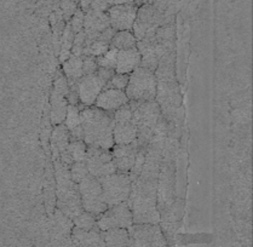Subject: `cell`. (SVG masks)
Wrapping results in <instances>:
<instances>
[{
    "instance_id": "obj_34",
    "label": "cell",
    "mask_w": 253,
    "mask_h": 247,
    "mask_svg": "<svg viewBox=\"0 0 253 247\" xmlns=\"http://www.w3.org/2000/svg\"><path fill=\"white\" fill-rule=\"evenodd\" d=\"M69 172H71L72 179L77 184H79L83 179L86 178V177L90 174L85 163H73L72 165L69 166Z\"/></svg>"
},
{
    "instance_id": "obj_5",
    "label": "cell",
    "mask_w": 253,
    "mask_h": 247,
    "mask_svg": "<svg viewBox=\"0 0 253 247\" xmlns=\"http://www.w3.org/2000/svg\"><path fill=\"white\" fill-rule=\"evenodd\" d=\"M132 109L133 124L137 130V144L139 148H147L161 115L160 107L155 101L128 102Z\"/></svg>"
},
{
    "instance_id": "obj_24",
    "label": "cell",
    "mask_w": 253,
    "mask_h": 247,
    "mask_svg": "<svg viewBox=\"0 0 253 247\" xmlns=\"http://www.w3.org/2000/svg\"><path fill=\"white\" fill-rule=\"evenodd\" d=\"M68 101L61 93L51 91L50 96V123L52 126L64 124L68 111Z\"/></svg>"
},
{
    "instance_id": "obj_41",
    "label": "cell",
    "mask_w": 253,
    "mask_h": 247,
    "mask_svg": "<svg viewBox=\"0 0 253 247\" xmlns=\"http://www.w3.org/2000/svg\"><path fill=\"white\" fill-rule=\"evenodd\" d=\"M84 47H85V33H84V31H83V32H80V33L75 34L71 55L83 56Z\"/></svg>"
},
{
    "instance_id": "obj_22",
    "label": "cell",
    "mask_w": 253,
    "mask_h": 247,
    "mask_svg": "<svg viewBox=\"0 0 253 247\" xmlns=\"http://www.w3.org/2000/svg\"><path fill=\"white\" fill-rule=\"evenodd\" d=\"M141 53L136 47L118 51L115 73L131 74L136 68L141 66Z\"/></svg>"
},
{
    "instance_id": "obj_19",
    "label": "cell",
    "mask_w": 253,
    "mask_h": 247,
    "mask_svg": "<svg viewBox=\"0 0 253 247\" xmlns=\"http://www.w3.org/2000/svg\"><path fill=\"white\" fill-rule=\"evenodd\" d=\"M138 150L139 146L137 142L130 144H114V147L110 149V153H112L113 163L117 168V172L130 173Z\"/></svg>"
},
{
    "instance_id": "obj_31",
    "label": "cell",
    "mask_w": 253,
    "mask_h": 247,
    "mask_svg": "<svg viewBox=\"0 0 253 247\" xmlns=\"http://www.w3.org/2000/svg\"><path fill=\"white\" fill-rule=\"evenodd\" d=\"M73 224H74L75 228H79V229L83 230L98 229V227H97V217L86 211H83L79 216L75 217L73 219Z\"/></svg>"
},
{
    "instance_id": "obj_26",
    "label": "cell",
    "mask_w": 253,
    "mask_h": 247,
    "mask_svg": "<svg viewBox=\"0 0 253 247\" xmlns=\"http://www.w3.org/2000/svg\"><path fill=\"white\" fill-rule=\"evenodd\" d=\"M64 125L71 133V141H84L82 120H80V108L77 106H68Z\"/></svg>"
},
{
    "instance_id": "obj_18",
    "label": "cell",
    "mask_w": 253,
    "mask_h": 247,
    "mask_svg": "<svg viewBox=\"0 0 253 247\" xmlns=\"http://www.w3.org/2000/svg\"><path fill=\"white\" fill-rule=\"evenodd\" d=\"M110 27L109 16L107 12H96L88 9L85 12L84 33H85V47L92 44L98 39V36L103 31Z\"/></svg>"
},
{
    "instance_id": "obj_40",
    "label": "cell",
    "mask_w": 253,
    "mask_h": 247,
    "mask_svg": "<svg viewBox=\"0 0 253 247\" xmlns=\"http://www.w3.org/2000/svg\"><path fill=\"white\" fill-rule=\"evenodd\" d=\"M78 7H79V5L75 1H73V0H60V9L62 15H63V20L66 22L71 21L72 16L77 11Z\"/></svg>"
},
{
    "instance_id": "obj_39",
    "label": "cell",
    "mask_w": 253,
    "mask_h": 247,
    "mask_svg": "<svg viewBox=\"0 0 253 247\" xmlns=\"http://www.w3.org/2000/svg\"><path fill=\"white\" fill-rule=\"evenodd\" d=\"M84 21H85V12L83 11L80 7H78V10L75 11L74 15L72 16L71 21H69V25H71L72 31L74 32V34L80 33V32L84 31Z\"/></svg>"
},
{
    "instance_id": "obj_38",
    "label": "cell",
    "mask_w": 253,
    "mask_h": 247,
    "mask_svg": "<svg viewBox=\"0 0 253 247\" xmlns=\"http://www.w3.org/2000/svg\"><path fill=\"white\" fill-rule=\"evenodd\" d=\"M55 221L56 225H57L58 230H61L62 233H72L73 228H74V224H73L72 219H69L68 217L64 216L63 213L60 210L55 211Z\"/></svg>"
},
{
    "instance_id": "obj_13",
    "label": "cell",
    "mask_w": 253,
    "mask_h": 247,
    "mask_svg": "<svg viewBox=\"0 0 253 247\" xmlns=\"http://www.w3.org/2000/svg\"><path fill=\"white\" fill-rule=\"evenodd\" d=\"M127 230L133 247H169L159 224H133Z\"/></svg>"
},
{
    "instance_id": "obj_12",
    "label": "cell",
    "mask_w": 253,
    "mask_h": 247,
    "mask_svg": "<svg viewBox=\"0 0 253 247\" xmlns=\"http://www.w3.org/2000/svg\"><path fill=\"white\" fill-rule=\"evenodd\" d=\"M132 225V213L127 203L108 207L97 217V227L101 232L112 229H130Z\"/></svg>"
},
{
    "instance_id": "obj_32",
    "label": "cell",
    "mask_w": 253,
    "mask_h": 247,
    "mask_svg": "<svg viewBox=\"0 0 253 247\" xmlns=\"http://www.w3.org/2000/svg\"><path fill=\"white\" fill-rule=\"evenodd\" d=\"M110 49V45L108 42L101 41V40H95L91 45L84 47V52L83 56H92V57H99V56L104 55Z\"/></svg>"
},
{
    "instance_id": "obj_47",
    "label": "cell",
    "mask_w": 253,
    "mask_h": 247,
    "mask_svg": "<svg viewBox=\"0 0 253 247\" xmlns=\"http://www.w3.org/2000/svg\"><path fill=\"white\" fill-rule=\"evenodd\" d=\"M134 0H114V5L119 4H133Z\"/></svg>"
},
{
    "instance_id": "obj_27",
    "label": "cell",
    "mask_w": 253,
    "mask_h": 247,
    "mask_svg": "<svg viewBox=\"0 0 253 247\" xmlns=\"http://www.w3.org/2000/svg\"><path fill=\"white\" fill-rule=\"evenodd\" d=\"M102 233L107 247H133L132 239L127 229H112Z\"/></svg>"
},
{
    "instance_id": "obj_25",
    "label": "cell",
    "mask_w": 253,
    "mask_h": 247,
    "mask_svg": "<svg viewBox=\"0 0 253 247\" xmlns=\"http://www.w3.org/2000/svg\"><path fill=\"white\" fill-rule=\"evenodd\" d=\"M61 71L68 80L69 88H78V82L84 75L83 72V57L82 56L71 55L68 60L62 63Z\"/></svg>"
},
{
    "instance_id": "obj_4",
    "label": "cell",
    "mask_w": 253,
    "mask_h": 247,
    "mask_svg": "<svg viewBox=\"0 0 253 247\" xmlns=\"http://www.w3.org/2000/svg\"><path fill=\"white\" fill-rule=\"evenodd\" d=\"M53 173L56 181V206L64 216L69 219H74L79 216L84 208L82 205L79 187L72 179L68 166L62 161L55 160L53 163Z\"/></svg>"
},
{
    "instance_id": "obj_48",
    "label": "cell",
    "mask_w": 253,
    "mask_h": 247,
    "mask_svg": "<svg viewBox=\"0 0 253 247\" xmlns=\"http://www.w3.org/2000/svg\"><path fill=\"white\" fill-rule=\"evenodd\" d=\"M106 1L108 2L110 6H112V5H114V0H106Z\"/></svg>"
},
{
    "instance_id": "obj_7",
    "label": "cell",
    "mask_w": 253,
    "mask_h": 247,
    "mask_svg": "<svg viewBox=\"0 0 253 247\" xmlns=\"http://www.w3.org/2000/svg\"><path fill=\"white\" fill-rule=\"evenodd\" d=\"M174 199H176V160L161 159L157 189L159 212L169 207Z\"/></svg>"
},
{
    "instance_id": "obj_10",
    "label": "cell",
    "mask_w": 253,
    "mask_h": 247,
    "mask_svg": "<svg viewBox=\"0 0 253 247\" xmlns=\"http://www.w3.org/2000/svg\"><path fill=\"white\" fill-rule=\"evenodd\" d=\"M163 16L164 13L158 11L149 2L139 6L132 27V33L137 41L144 38L154 37L163 22Z\"/></svg>"
},
{
    "instance_id": "obj_29",
    "label": "cell",
    "mask_w": 253,
    "mask_h": 247,
    "mask_svg": "<svg viewBox=\"0 0 253 247\" xmlns=\"http://www.w3.org/2000/svg\"><path fill=\"white\" fill-rule=\"evenodd\" d=\"M74 32L72 31L71 25L69 22H67L66 27H64L63 34L61 38V49H60V55H58V62L63 63L64 61L68 60V57L71 56L73 42H74Z\"/></svg>"
},
{
    "instance_id": "obj_44",
    "label": "cell",
    "mask_w": 253,
    "mask_h": 247,
    "mask_svg": "<svg viewBox=\"0 0 253 247\" xmlns=\"http://www.w3.org/2000/svg\"><path fill=\"white\" fill-rule=\"evenodd\" d=\"M96 74L98 75L99 79H101L102 82H103L104 84L107 85V82H108L109 80L112 79L113 75L115 74V71H114V69H109V68H101V67H98V69H97Z\"/></svg>"
},
{
    "instance_id": "obj_20",
    "label": "cell",
    "mask_w": 253,
    "mask_h": 247,
    "mask_svg": "<svg viewBox=\"0 0 253 247\" xmlns=\"http://www.w3.org/2000/svg\"><path fill=\"white\" fill-rule=\"evenodd\" d=\"M128 102L130 101H128L125 91L117 90V88H103L93 106L104 112L114 113L117 109L127 104Z\"/></svg>"
},
{
    "instance_id": "obj_16",
    "label": "cell",
    "mask_w": 253,
    "mask_h": 247,
    "mask_svg": "<svg viewBox=\"0 0 253 247\" xmlns=\"http://www.w3.org/2000/svg\"><path fill=\"white\" fill-rule=\"evenodd\" d=\"M137 10H138V6H136L134 4L112 5L108 9V11H107L109 16L110 27L115 32H132V27L137 16Z\"/></svg>"
},
{
    "instance_id": "obj_23",
    "label": "cell",
    "mask_w": 253,
    "mask_h": 247,
    "mask_svg": "<svg viewBox=\"0 0 253 247\" xmlns=\"http://www.w3.org/2000/svg\"><path fill=\"white\" fill-rule=\"evenodd\" d=\"M51 153L53 155V160L60 159L61 154H64L68 149L69 142H71V133L64 124L53 126L51 131Z\"/></svg>"
},
{
    "instance_id": "obj_3",
    "label": "cell",
    "mask_w": 253,
    "mask_h": 247,
    "mask_svg": "<svg viewBox=\"0 0 253 247\" xmlns=\"http://www.w3.org/2000/svg\"><path fill=\"white\" fill-rule=\"evenodd\" d=\"M158 181L137 178L132 182L127 205L132 213L133 224H159L160 212L157 201Z\"/></svg>"
},
{
    "instance_id": "obj_42",
    "label": "cell",
    "mask_w": 253,
    "mask_h": 247,
    "mask_svg": "<svg viewBox=\"0 0 253 247\" xmlns=\"http://www.w3.org/2000/svg\"><path fill=\"white\" fill-rule=\"evenodd\" d=\"M83 57V72L84 75L95 74L98 69V64H97L96 57L92 56H82Z\"/></svg>"
},
{
    "instance_id": "obj_35",
    "label": "cell",
    "mask_w": 253,
    "mask_h": 247,
    "mask_svg": "<svg viewBox=\"0 0 253 247\" xmlns=\"http://www.w3.org/2000/svg\"><path fill=\"white\" fill-rule=\"evenodd\" d=\"M53 91H56L57 93H61L64 97H67L69 93L68 80H67L66 75L63 74V72L61 69L56 72L55 79H53Z\"/></svg>"
},
{
    "instance_id": "obj_21",
    "label": "cell",
    "mask_w": 253,
    "mask_h": 247,
    "mask_svg": "<svg viewBox=\"0 0 253 247\" xmlns=\"http://www.w3.org/2000/svg\"><path fill=\"white\" fill-rule=\"evenodd\" d=\"M72 240L77 247H107L103 233L99 229L83 230L79 228H73Z\"/></svg>"
},
{
    "instance_id": "obj_28",
    "label": "cell",
    "mask_w": 253,
    "mask_h": 247,
    "mask_svg": "<svg viewBox=\"0 0 253 247\" xmlns=\"http://www.w3.org/2000/svg\"><path fill=\"white\" fill-rule=\"evenodd\" d=\"M137 46V40L131 31H119L115 32L112 41H110V47L120 50H127L131 47Z\"/></svg>"
},
{
    "instance_id": "obj_37",
    "label": "cell",
    "mask_w": 253,
    "mask_h": 247,
    "mask_svg": "<svg viewBox=\"0 0 253 247\" xmlns=\"http://www.w3.org/2000/svg\"><path fill=\"white\" fill-rule=\"evenodd\" d=\"M144 159H145V148H139L132 168H131L130 173H128V176H130L131 178V182L136 181V179L138 178L139 174H141L142 168H143V165H144Z\"/></svg>"
},
{
    "instance_id": "obj_36",
    "label": "cell",
    "mask_w": 253,
    "mask_h": 247,
    "mask_svg": "<svg viewBox=\"0 0 253 247\" xmlns=\"http://www.w3.org/2000/svg\"><path fill=\"white\" fill-rule=\"evenodd\" d=\"M128 79H130V74L115 73L112 77V79L107 82L104 88H117V90L125 91L126 87H127Z\"/></svg>"
},
{
    "instance_id": "obj_46",
    "label": "cell",
    "mask_w": 253,
    "mask_h": 247,
    "mask_svg": "<svg viewBox=\"0 0 253 247\" xmlns=\"http://www.w3.org/2000/svg\"><path fill=\"white\" fill-rule=\"evenodd\" d=\"M91 2H92V0H79V7L83 10V11L86 12L88 9H90Z\"/></svg>"
},
{
    "instance_id": "obj_30",
    "label": "cell",
    "mask_w": 253,
    "mask_h": 247,
    "mask_svg": "<svg viewBox=\"0 0 253 247\" xmlns=\"http://www.w3.org/2000/svg\"><path fill=\"white\" fill-rule=\"evenodd\" d=\"M67 153L72 158L73 163H85L87 146L84 141H71Z\"/></svg>"
},
{
    "instance_id": "obj_11",
    "label": "cell",
    "mask_w": 253,
    "mask_h": 247,
    "mask_svg": "<svg viewBox=\"0 0 253 247\" xmlns=\"http://www.w3.org/2000/svg\"><path fill=\"white\" fill-rule=\"evenodd\" d=\"M114 128H113V139L114 144H130L136 142L137 130L133 124L132 109L130 104H125L121 108L113 113Z\"/></svg>"
},
{
    "instance_id": "obj_17",
    "label": "cell",
    "mask_w": 253,
    "mask_h": 247,
    "mask_svg": "<svg viewBox=\"0 0 253 247\" xmlns=\"http://www.w3.org/2000/svg\"><path fill=\"white\" fill-rule=\"evenodd\" d=\"M104 86L106 84L99 79L96 73L83 75L78 82V95H79L80 103L84 107H92Z\"/></svg>"
},
{
    "instance_id": "obj_43",
    "label": "cell",
    "mask_w": 253,
    "mask_h": 247,
    "mask_svg": "<svg viewBox=\"0 0 253 247\" xmlns=\"http://www.w3.org/2000/svg\"><path fill=\"white\" fill-rule=\"evenodd\" d=\"M109 7L110 5L106 0H92V2L90 5V9L96 12H107Z\"/></svg>"
},
{
    "instance_id": "obj_15",
    "label": "cell",
    "mask_w": 253,
    "mask_h": 247,
    "mask_svg": "<svg viewBox=\"0 0 253 247\" xmlns=\"http://www.w3.org/2000/svg\"><path fill=\"white\" fill-rule=\"evenodd\" d=\"M183 213H184V200L176 198L173 203L160 212V225L169 245L173 244L174 236L177 234L179 225H181Z\"/></svg>"
},
{
    "instance_id": "obj_33",
    "label": "cell",
    "mask_w": 253,
    "mask_h": 247,
    "mask_svg": "<svg viewBox=\"0 0 253 247\" xmlns=\"http://www.w3.org/2000/svg\"><path fill=\"white\" fill-rule=\"evenodd\" d=\"M117 56H118V50L110 47L104 55L99 56V57H96L97 64H98V67H101V68H109V69H114L115 71V66H117Z\"/></svg>"
},
{
    "instance_id": "obj_6",
    "label": "cell",
    "mask_w": 253,
    "mask_h": 247,
    "mask_svg": "<svg viewBox=\"0 0 253 247\" xmlns=\"http://www.w3.org/2000/svg\"><path fill=\"white\" fill-rule=\"evenodd\" d=\"M125 93L128 101H155V97H157V78H155L154 72L142 66L134 69L130 74Z\"/></svg>"
},
{
    "instance_id": "obj_1",
    "label": "cell",
    "mask_w": 253,
    "mask_h": 247,
    "mask_svg": "<svg viewBox=\"0 0 253 247\" xmlns=\"http://www.w3.org/2000/svg\"><path fill=\"white\" fill-rule=\"evenodd\" d=\"M176 50L164 56L155 69L157 78V97L161 115L168 120L169 126L179 130L183 122L182 95L174 72Z\"/></svg>"
},
{
    "instance_id": "obj_45",
    "label": "cell",
    "mask_w": 253,
    "mask_h": 247,
    "mask_svg": "<svg viewBox=\"0 0 253 247\" xmlns=\"http://www.w3.org/2000/svg\"><path fill=\"white\" fill-rule=\"evenodd\" d=\"M114 34H115V31L112 28V27H109V28H107L106 31H103L101 34H99L98 40H101V41H104V42H108L110 45V41H112Z\"/></svg>"
},
{
    "instance_id": "obj_14",
    "label": "cell",
    "mask_w": 253,
    "mask_h": 247,
    "mask_svg": "<svg viewBox=\"0 0 253 247\" xmlns=\"http://www.w3.org/2000/svg\"><path fill=\"white\" fill-rule=\"evenodd\" d=\"M85 164L87 166L88 173L98 179L117 172V168L113 163L112 153L107 149L87 147Z\"/></svg>"
},
{
    "instance_id": "obj_2",
    "label": "cell",
    "mask_w": 253,
    "mask_h": 247,
    "mask_svg": "<svg viewBox=\"0 0 253 247\" xmlns=\"http://www.w3.org/2000/svg\"><path fill=\"white\" fill-rule=\"evenodd\" d=\"M80 108V120H82L84 142L87 147H97V148L110 150L114 147L113 139V128H114V119L113 113L104 112L102 109L92 107Z\"/></svg>"
},
{
    "instance_id": "obj_9",
    "label": "cell",
    "mask_w": 253,
    "mask_h": 247,
    "mask_svg": "<svg viewBox=\"0 0 253 247\" xmlns=\"http://www.w3.org/2000/svg\"><path fill=\"white\" fill-rule=\"evenodd\" d=\"M79 193L82 198V205L84 211L98 217L108 208L106 200H104L103 190H102L101 182L98 178L88 174L83 179L79 184Z\"/></svg>"
},
{
    "instance_id": "obj_8",
    "label": "cell",
    "mask_w": 253,
    "mask_h": 247,
    "mask_svg": "<svg viewBox=\"0 0 253 247\" xmlns=\"http://www.w3.org/2000/svg\"><path fill=\"white\" fill-rule=\"evenodd\" d=\"M99 182H101L104 200L108 207L127 203L131 194V187H132V182L128 174L115 172L103 178H99Z\"/></svg>"
}]
</instances>
